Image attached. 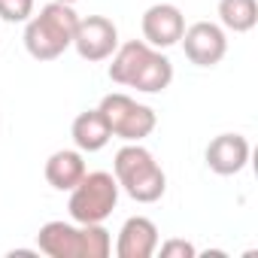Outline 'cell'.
<instances>
[{
	"label": "cell",
	"instance_id": "cell-13",
	"mask_svg": "<svg viewBox=\"0 0 258 258\" xmlns=\"http://www.w3.org/2000/svg\"><path fill=\"white\" fill-rule=\"evenodd\" d=\"M85 176V161L82 152L76 149H58L49 155L46 161V182L58 191H70L79 185V179Z\"/></svg>",
	"mask_w": 258,
	"mask_h": 258
},
{
	"label": "cell",
	"instance_id": "cell-9",
	"mask_svg": "<svg viewBox=\"0 0 258 258\" xmlns=\"http://www.w3.org/2000/svg\"><path fill=\"white\" fill-rule=\"evenodd\" d=\"M158 252V228L146 216H131L115 240V255L118 258H152Z\"/></svg>",
	"mask_w": 258,
	"mask_h": 258
},
{
	"label": "cell",
	"instance_id": "cell-11",
	"mask_svg": "<svg viewBox=\"0 0 258 258\" xmlns=\"http://www.w3.org/2000/svg\"><path fill=\"white\" fill-rule=\"evenodd\" d=\"M152 52H155V49H152L146 40H131V43L118 46V49L109 55V58H112V64H109V79H112L115 85H127V88H131L134 76L143 70V64L149 61Z\"/></svg>",
	"mask_w": 258,
	"mask_h": 258
},
{
	"label": "cell",
	"instance_id": "cell-8",
	"mask_svg": "<svg viewBox=\"0 0 258 258\" xmlns=\"http://www.w3.org/2000/svg\"><path fill=\"white\" fill-rule=\"evenodd\" d=\"M249 140L243 134H219L207 146V167L219 176H237L249 164Z\"/></svg>",
	"mask_w": 258,
	"mask_h": 258
},
{
	"label": "cell",
	"instance_id": "cell-17",
	"mask_svg": "<svg viewBox=\"0 0 258 258\" xmlns=\"http://www.w3.org/2000/svg\"><path fill=\"white\" fill-rule=\"evenodd\" d=\"M34 16V0H0V19L22 25Z\"/></svg>",
	"mask_w": 258,
	"mask_h": 258
},
{
	"label": "cell",
	"instance_id": "cell-1",
	"mask_svg": "<svg viewBox=\"0 0 258 258\" xmlns=\"http://www.w3.org/2000/svg\"><path fill=\"white\" fill-rule=\"evenodd\" d=\"M25 49L37 61H55L73 46V34L79 25V16L73 13L70 4H46L40 16L25 22Z\"/></svg>",
	"mask_w": 258,
	"mask_h": 258
},
{
	"label": "cell",
	"instance_id": "cell-2",
	"mask_svg": "<svg viewBox=\"0 0 258 258\" xmlns=\"http://www.w3.org/2000/svg\"><path fill=\"white\" fill-rule=\"evenodd\" d=\"M112 176H115L118 188L137 204H155V201H161V195L167 188V176H164L161 164L140 143H127L115 152Z\"/></svg>",
	"mask_w": 258,
	"mask_h": 258
},
{
	"label": "cell",
	"instance_id": "cell-4",
	"mask_svg": "<svg viewBox=\"0 0 258 258\" xmlns=\"http://www.w3.org/2000/svg\"><path fill=\"white\" fill-rule=\"evenodd\" d=\"M97 109L103 112V118H106V124H109L112 137H118V140H124V143H140V140H146V137L155 131V124H158L152 106L137 103L134 97H127V94H121V91L106 94Z\"/></svg>",
	"mask_w": 258,
	"mask_h": 258
},
{
	"label": "cell",
	"instance_id": "cell-15",
	"mask_svg": "<svg viewBox=\"0 0 258 258\" xmlns=\"http://www.w3.org/2000/svg\"><path fill=\"white\" fill-rule=\"evenodd\" d=\"M219 22L234 34H249L258 25V4L255 0H219Z\"/></svg>",
	"mask_w": 258,
	"mask_h": 258
},
{
	"label": "cell",
	"instance_id": "cell-6",
	"mask_svg": "<svg viewBox=\"0 0 258 258\" xmlns=\"http://www.w3.org/2000/svg\"><path fill=\"white\" fill-rule=\"evenodd\" d=\"M73 46L82 61H106L118 49V31L106 16H88V19H79Z\"/></svg>",
	"mask_w": 258,
	"mask_h": 258
},
{
	"label": "cell",
	"instance_id": "cell-7",
	"mask_svg": "<svg viewBox=\"0 0 258 258\" xmlns=\"http://www.w3.org/2000/svg\"><path fill=\"white\" fill-rule=\"evenodd\" d=\"M143 40L152 46V49H170L182 40V31H185V16L179 13V7L173 4H155L143 13Z\"/></svg>",
	"mask_w": 258,
	"mask_h": 258
},
{
	"label": "cell",
	"instance_id": "cell-19",
	"mask_svg": "<svg viewBox=\"0 0 258 258\" xmlns=\"http://www.w3.org/2000/svg\"><path fill=\"white\" fill-rule=\"evenodd\" d=\"M16 255H37V252H34V249H13L10 258H16Z\"/></svg>",
	"mask_w": 258,
	"mask_h": 258
},
{
	"label": "cell",
	"instance_id": "cell-20",
	"mask_svg": "<svg viewBox=\"0 0 258 258\" xmlns=\"http://www.w3.org/2000/svg\"><path fill=\"white\" fill-rule=\"evenodd\" d=\"M58 4H70V7H73V4H76V0H58Z\"/></svg>",
	"mask_w": 258,
	"mask_h": 258
},
{
	"label": "cell",
	"instance_id": "cell-5",
	"mask_svg": "<svg viewBox=\"0 0 258 258\" xmlns=\"http://www.w3.org/2000/svg\"><path fill=\"white\" fill-rule=\"evenodd\" d=\"M182 52L195 67H216L228 52V37L213 22H195L182 31Z\"/></svg>",
	"mask_w": 258,
	"mask_h": 258
},
{
	"label": "cell",
	"instance_id": "cell-18",
	"mask_svg": "<svg viewBox=\"0 0 258 258\" xmlns=\"http://www.w3.org/2000/svg\"><path fill=\"white\" fill-rule=\"evenodd\" d=\"M158 249H161L164 258H195V255H198V249H195L191 243H185V240H167V243H161Z\"/></svg>",
	"mask_w": 258,
	"mask_h": 258
},
{
	"label": "cell",
	"instance_id": "cell-16",
	"mask_svg": "<svg viewBox=\"0 0 258 258\" xmlns=\"http://www.w3.org/2000/svg\"><path fill=\"white\" fill-rule=\"evenodd\" d=\"M79 234H82V258H106L112 252V240H109V231L103 228V222L82 225Z\"/></svg>",
	"mask_w": 258,
	"mask_h": 258
},
{
	"label": "cell",
	"instance_id": "cell-14",
	"mask_svg": "<svg viewBox=\"0 0 258 258\" xmlns=\"http://www.w3.org/2000/svg\"><path fill=\"white\" fill-rule=\"evenodd\" d=\"M170 82H173V64H170V58L161 55V52H152L149 61L143 64V70L134 76L131 88L146 91V94H158V91H164Z\"/></svg>",
	"mask_w": 258,
	"mask_h": 258
},
{
	"label": "cell",
	"instance_id": "cell-3",
	"mask_svg": "<svg viewBox=\"0 0 258 258\" xmlns=\"http://www.w3.org/2000/svg\"><path fill=\"white\" fill-rule=\"evenodd\" d=\"M115 204H118V182H115V176L106 173V170H94V173L85 170L79 185L70 188L67 210H70V219L76 225H91V222L109 219Z\"/></svg>",
	"mask_w": 258,
	"mask_h": 258
},
{
	"label": "cell",
	"instance_id": "cell-12",
	"mask_svg": "<svg viewBox=\"0 0 258 258\" xmlns=\"http://www.w3.org/2000/svg\"><path fill=\"white\" fill-rule=\"evenodd\" d=\"M70 134H73V143L79 152H100L109 140H112V131H109V124L103 118L100 109H85L73 118V127H70Z\"/></svg>",
	"mask_w": 258,
	"mask_h": 258
},
{
	"label": "cell",
	"instance_id": "cell-10",
	"mask_svg": "<svg viewBox=\"0 0 258 258\" xmlns=\"http://www.w3.org/2000/svg\"><path fill=\"white\" fill-rule=\"evenodd\" d=\"M37 246L49 258H82V234L70 222H46L37 234Z\"/></svg>",
	"mask_w": 258,
	"mask_h": 258
}]
</instances>
